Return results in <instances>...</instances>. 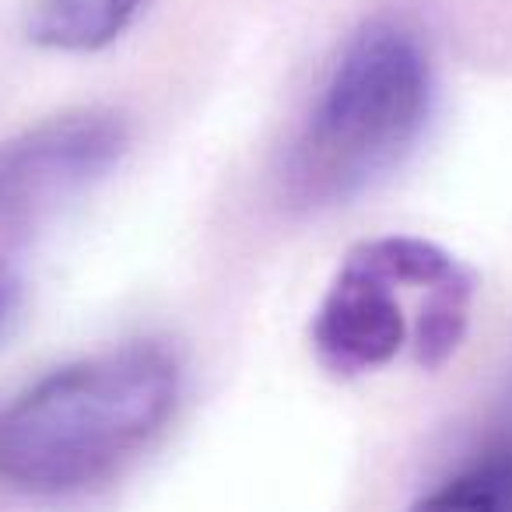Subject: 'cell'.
I'll list each match as a JSON object with an SVG mask.
<instances>
[{
	"label": "cell",
	"instance_id": "obj_1",
	"mask_svg": "<svg viewBox=\"0 0 512 512\" xmlns=\"http://www.w3.org/2000/svg\"><path fill=\"white\" fill-rule=\"evenodd\" d=\"M179 362L137 341L50 372L0 418V477L32 495L102 484L172 418Z\"/></svg>",
	"mask_w": 512,
	"mask_h": 512
},
{
	"label": "cell",
	"instance_id": "obj_2",
	"mask_svg": "<svg viewBox=\"0 0 512 512\" xmlns=\"http://www.w3.org/2000/svg\"><path fill=\"white\" fill-rule=\"evenodd\" d=\"M432 116V64L418 32L379 18L348 39L285 158L302 211L355 200L393 172Z\"/></svg>",
	"mask_w": 512,
	"mask_h": 512
},
{
	"label": "cell",
	"instance_id": "obj_3",
	"mask_svg": "<svg viewBox=\"0 0 512 512\" xmlns=\"http://www.w3.org/2000/svg\"><path fill=\"white\" fill-rule=\"evenodd\" d=\"M474 306L467 267L418 235H383L355 246L313 316V351L334 376L383 369L411 351L439 369L460 348Z\"/></svg>",
	"mask_w": 512,
	"mask_h": 512
},
{
	"label": "cell",
	"instance_id": "obj_4",
	"mask_svg": "<svg viewBox=\"0 0 512 512\" xmlns=\"http://www.w3.org/2000/svg\"><path fill=\"white\" fill-rule=\"evenodd\" d=\"M130 123L116 109H67L0 144V228L25 232L123 162Z\"/></svg>",
	"mask_w": 512,
	"mask_h": 512
},
{
	"label": "cell",
	"instance_id": "obj_5",
	"mask_svg": "<svg viewBox=\"0 0 512 512\" xmlns=\"http://www.w3.org/2000/svg\"><path fill=\"white\" fill-rule=\"evenodd\" d=\"M148 0H32L29 39L60 53H95L116 43Z\"/></svg>",
	"mask_w": 512,
	"mask_h": 512
},
{
	"label": "cell",
	"instance_id": "obj_6",
	"mask_svg": "<svg viewBox=\"0 0 512 512\" xmlns=\"http://www.w3.org/2000/svg\"><path fill=\"white\" fill-rule=\"evenodd\" d=\"M418 505L467 512H512V449L477 456L474 463L428 491Z\"/></svg>",
	"mask_w": 512,
	"mask_h": 512
},
{
	"label": "cell",
	"instance_id": "obj_7",
	"mask_svg": "<svg viewBox=\"0 0 512 512\" xmlns=\"http://www.w3.org/2000/svg\"><path fill=\"white\" fill-rule=\"evenodd\" d=\"M18 306H22V281L15 278L11 267L0 264V334L11 327V320L18 316Z\"/></svg>",
	"mask_w": 512,
	"mask_h": 512
}]
</instances>
